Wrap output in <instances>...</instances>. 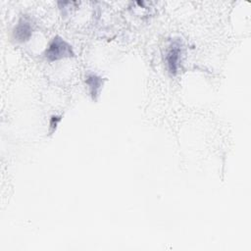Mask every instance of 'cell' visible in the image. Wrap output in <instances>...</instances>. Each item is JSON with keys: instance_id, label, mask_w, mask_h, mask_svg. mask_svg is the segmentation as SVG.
<instances>
[{"instance_id": "1", "label": "cell", "mask_w": 251, "mask_h": 251, "mask_svg": "<svg viewBox=\"0 0 251 251\" xmlns=\"http://www.w3.org/2000/svg\"><path fill=\"white\" fill-rule=\"evenodd\" d=\"M44 56L49 62H54L64 58L74 57L75 53L72 46L62 37L57 35L50 41L44 52Z\"/></svg>"}, {"instance_id": "2", "label": "cell", "mask_w": 251, "mask_h": 251, "mask_svg": "<svg viewBox=\"0 0 251 251\" xmlns=\"http://www.w3.org/2000/svg\"><path fill=\"white\" fill-rule=\"evenodd\" d=\"M181 43L179 40H175L172 42L166 56V61L168 65V70L172 75H176L177 74V70L179 67L180 55H181Z\"/></svg>"}, {"instance_id": "3", "label": "cell", "mask_w": 251, "mask_h": 251, "mask_svg": "<svg viewBox=\"0 0 251 251\" xmlns=\"http://www.w3.org/2000/svg\"><path fill=\"white\" fill-rule=\"evenodd\" d=\"M32 24L27 17H22L14 28L13 36L18 42L27 41L32 34Z\"/></svg>"}, {"instance_id": "4", "label": "cell", "mask_w": 251, "mask_h": 251, "mask_svg": "<svg viewBox=\"0 0 251 251\" xmlns=\"http://www.w3.org/2000/svg\"><path fill=\"white\" fill-rule=\"evenodd\" d=\"M85 82L88 85L91 98L96 100L103 84V78L95 74H89L85 77Z\"/></svg>"}, {"instance_id": "5", "label": "cell", "mask_w": 251, "mask_h": 251, "mask_svg": "<svg viewBox=\"0 0 251 251\" xmlns=\"http://www.w3.org/2000/svg\"><path fill=\"white\" fill-rule=\"evenodd\" d=\"M61 120V117H56V116H53L51 118V122H50V127L52 128V130H54L58 125V123L60 122Z\"/></svg>"}]
</instances>
